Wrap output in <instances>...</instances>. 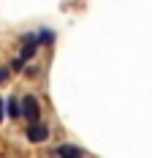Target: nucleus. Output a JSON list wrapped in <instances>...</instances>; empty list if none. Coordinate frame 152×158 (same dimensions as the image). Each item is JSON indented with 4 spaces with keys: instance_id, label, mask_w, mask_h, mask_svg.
Returning a JSON list of instances; mask_svg holds the SVG:
<instances>
[{
    "instance_id": "nucleus-8",
    "label": "nucleus",
    "mask_w": 152,
    "mask_h": 158,
    "mask_svg": "<svg viewBox=\"0 0 152 158\" xmlns=\"http://www.w3.org/2000/svg\"><path fill=\"white\" fill-rule=\"evenodd\" d=\"M38 71H41V68H38V65H30V68H27V71H25V74H27V77H38Z\"/></svg>"
},
{
    "instance_id": "nucleus-7",
    "label": "nucleus",
    "mask_w": 152,
    "mask_h": 158,
    "mask_svg": "<svg viewBox=\"0 0 152 158\" xmlns=\"http://www.w3.org/2000/svg\"><path fill=\"white\" fill-rule=\"evenodd\" d=\"M11 71H25V60H22V57H16L14 63H11Z\"/></svg>"
},
{
    "instance_id": "nucleus-3",
    "label": "nucleus",
    "mask_w": 152,
    "mask_h": 158,
    "mask_svg": "<svg viewBox=\"0 0 152 158\" xmlns=\"http://www.w3.org/2000/svg\"><path fill=\"white\" fill-rule=\"evenodd\" d=\"M6 114H8V117H22V101H19V98H16V95H11V98H8V101H6Z\"/></svg>"
},
{
    "instance_id": "nucleus-2",
    "label": "nucleus",
    "mask_w": 152,
    "mask_h": 158,
    "mask_svg": "<svg viewBox=\"0 0 152 158\" xmlns=\"http://www.w3.org/2000/svg\"><path fill=\"white\" fill-rule=\"evenodd\" d=\"M25 136H27L30 142H46V139H49V126H44L41 120H35V123H30V126H27Z\"/></svg>"
},
{
    "instance_id": "nucleus-6",
    "label": "nucleus",
    "mask_w": 152,
    "mask_h": 158,
    "mask_svg": "<svg viewBox=\"0 0 152 158\" xmlns=\"http://www.w3.org/2000/svg\"><path fill=\"white\" fill-rule=\"evenodd\" d=\"M8 77H11V68H3V65H0V85H6Z\"/></svg>"
},
{
    "instance_id": "nucleus-9",
    "label": "nucleus",
    "mask_w": 152,
    "mask_h": 158,
    "mask_svg": "<svg viewBox=\"0 0 152 158\" xmlns=\"http://www.w3.org/2000/svg\"><path fill=\"white\" fill-rule=\"evenodd\" d=\"M3 117H6V104L0 101V120H3Z\"/></svg>"
},
{
    "instance_id": "nucleus-4",
    "label": "nucleus",
    "mask_w": 152,
    "mask_h": 158,
    "mask_svg": "<svg viewBox=\"0 0 152 158\" xmlns=\"http://www.w3.org/2000/svg\"><path fill=\"white\" fill-rule=\"evenodd\" d=\"M57 156H68V158H82V156H84V150H79V147H71V144H60V147H57Z\"/></svg>"
},
{
    "instance_id": "nucleus-1",
    "label": "nucleus",
    "mask_w": 152,
    "mask_h": 158,
    "mask_svg": "<svg viewBox=\"0 0 152 158\" xmlns=\"http://www.w3.org/2000/svg\"><path fill=\"white\" fill-rule=\"evenodd\" d=\"M22 117H25L27 123L41 120V104H38L35 95H25V98H22Z\"/></svg>"
},
{
    "instance_id": "nucleus-5",
    "label": "nucleus",
    "mask_w": 152,
    "mask_h": 158,
    "mask_svg": "<svg viewBox=\"0 0 152 158\" xmlns=\"http://www.w3.org/2000/svg\"><path fill=\"white\" fill-rule=\"evenodd\" d=\"M35 38H38V44H52V41H54V33L52 30H41Z\"/></svg>"
}]
</instances>
